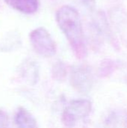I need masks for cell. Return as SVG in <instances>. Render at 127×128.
<instances>
[{"mask_svg": "<svg viewBox=\"0 0 127 128\" xmlns=\"http://www.w3.org/2000/svg\"><path fill=\"white\" fill-rule=\"evenodd\" d=\"M29 40L34 51L40 56L49 58L56 53V44L49 32L43 27H38L29 34Z\"/></svg>", "mask_w": 127, "mask_h": 128, "instance_id": "2", "label": "cell"}, {"mask_svg": "<svg viewBox=\"0 0 127 128\" xmlns=\"http://www.w3.org/2000/svg\"><path fill=\"white\" fill-rule=\"evenodd\" d=\"M84 4H85L87 7H88L89 8H91L94 6V0H82Z\"/></svg>", "mask_w": 127, "mask_h": 128, "instance_id": "10", "label": "cell"}, {"mask_svg": "<svg viewBox=\"0 0 127 128\" xmlns=\"http://www.w3.org/2000/svg\"><path fill=\"white\" fill-rule=\"evenodd\" d=\"M124 127H125V128H127V116L124 120Z\"/></svg>", "mask_w": 127, "mask_h": 128, "instance_id": "11", "label": "cell"}, {"mask_svg": "<svg viewBox=\"0 0 127 128\" xmlns=\"http://www.w3.org/2000/svg\"><path fill=\"white\" fill-rule=\"evenodd\" d=\"M56 22L67 38L75 56L79 59L87 56L82 23L78 10L72 6L64 5L56 11Z\"/></svg>", "mask_w": 127, "mask_h": 128, "instance_id": "1", "label": "cell"}, {"mask_svg": "<svg viewBox=\"0 0 127 128\" xmlns=\"http://www.w3.org/2000/svg\"><path fill=\"white\" fill-rule=\"evenodd\" d=\"M11 8L25 14L35 13L38 9V0H4Z\"/></svg>", "mask_w": 127, "mask_h": 128, "instance_id": "6", "label": "cell"}, {"mask_svg": "<svg viewBox=\"0 0 127 128\" xmlns=\"http://www.w3.org/2000/svg\"><path fill=\"white\" fill-rule=\"evenodd\" d=\"M52 77L57 81H63L67 76V69L65 64L61 62H56L52 67Z\"/></svg>", "mask_w": 127, "mask_h": 128, "instance_id": "8", "label": "cell"}, {"mask_svg": "<svg viewBox=\"0 0 127 128\" xmlns=\"http://www.w3.org/2000/svg\"><path fill=\"white\" fill-rule=\"evenodd\" d=\"M9 126V117L2 110H0V128H7Z\"/></svg>", "mask_w": 127, "mask_h": 128, "instance_id": "9", "label": "cell"}, {"mask_svg": "<svg viewBox=\"0 0 127 128\" xmlns=\"http://www.w3.org/2000/svg\"><path fill=\"white\" fill-rule=\"evenodd\" d=\"M21 75L31 85H35L39 77V68L34 61H25L21 66Z\"/></svg>", "mask_w": 127, "mask_h": 128, "instance_id": "7", "label": "cell"}, {"mask_svg": "<svg viewBox=\"0 0 127 128\" xmlns=\"http://www.w3.org/2000/svg\"><path fill=\"white\" fill-rule=\"evenodd\" d=\"M70 82L72 87L79 93L90 92L94 86L91 69L87 65H77L72 68Z\"/></svg>", "mask_w": 127, "mask_h": 128, "instance_id": "4", "label": "cell"}, {"mask_svg": "<svg viewBox=\"0 0 127 128\" xmlns=\"http://www.w3.org/2000/svg\"><path fill=\"white\" fill-rule=\"evenodd\" d=\"M14 122L18 128H38L35 118L22 106L17 110L15 114Z\"/></svg>", "mask_w": 127, "mask_h": 128, "instance_id": "5", "label": "cell"}, {"mask_svg": "<svg viewBox=\"0 0 127 128\" xmlns=\"http://www.w3.org/2000/svg\"><path fill=\"white\" fill-rule=\"evenodd\" d=\"M92 110V104L86 99L70 101L63 111L61 121L66 127H73L76 123L88 117Z\"/></svg>", "mask_w": 127, "mask_h": 128, "instance_id": "3", "label": "cell"}]
</instances>
